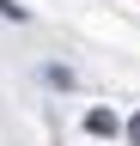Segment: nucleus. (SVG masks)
<instances>
[{
  "label": "nucleus",
  "mask_w": 140,
  "mask_h": 146,
  "mask_svg": "<svg viewBox=\"0 0 140 146\" xmlns=\"http://www.w3.org/2000/svg\"><path fill=\"white\" fill-rule=\"evenodd\" d=\"M134 140H140V116H134Z\"/></svg>",
  "instance_id": "f03ea898"
},
{
  "label": "nucleus",
  "mask_w": 140,
  "mask_h": 146,
  "mask_svg": "<svg viewBox=\"0 0 140 146\" xmlns=\"http://www.w3.org/2000/svg\"><path fill=\"white\" fill-rule=\"evenodd\" d=\"M85 128H92V134H110V128H116V116H110V110H92V122H85Z\"/></svg>",
  "instance_id": "f257e3e1"
}]
</instances>
